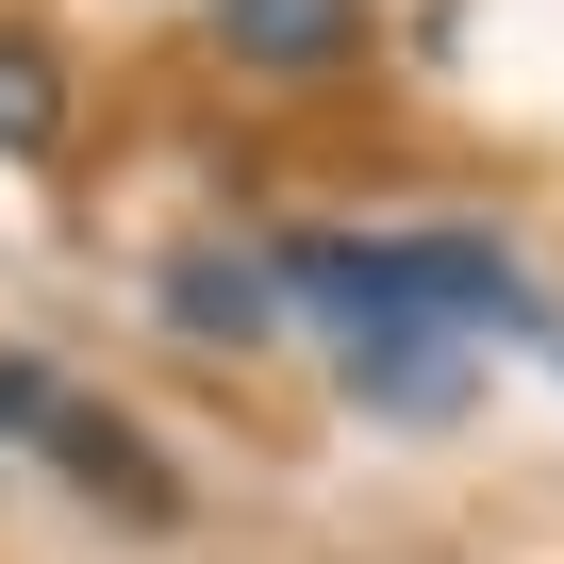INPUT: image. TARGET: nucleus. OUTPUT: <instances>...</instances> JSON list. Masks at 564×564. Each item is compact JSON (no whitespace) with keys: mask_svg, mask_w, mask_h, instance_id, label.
<instances>
[{"mask_svg":"<svg viewBox=\"0 0 564 564\" xmlns=\"http://www.w3.org/2000/svg\"><path fill=\"white\" fill-rule=\"evenodd\" d=\"M216 51L265 67V84H316V67L366 51V0H216Z\"/></svg>","mask_w":564,"mask_h":564,"instance_id":"f257e3e1","label":"nucleus"},{"mask_svg":"<svg viewBox=\"0 0 564 564\" xmlns=\"http://www.w3.org/2000/svg\"><path fill=\"white\" fill-rule=\"evenodd\" d=\"M349 399L432 432V415H465V349H448L432 316H382V333H349Z\"/></svg>","mask_w":564,"mask_h":564,"instance_id":"f03ea898","label":"nucleus"},{"mask_svg":"<svg viewBox=\"0 0 564 564\" xmlns=\"http://www.w3.org/2000/svg\"><path fill=\"white\" fill-rule=\"evenodd\" d=\"M34 448H51V465H67V481H84L100 514H133V531H166V514H183V498H166V465H150V448H133V432L100 415V399H67V415H51Z\"/></svg>","mask_w":564,"mask_h":564,"instance_id":"7ed1b4c3","label":"nucleus"},{"mask_svg":"<svg viewBox=\"0 0 564 564\" xmlns=\"http://www.w3.org/2000/svg\"><path fill=\"white\" fill-rule=\"evenodd\" d=\"M166 316H183L199 349H232V333H265V316H282V282H265L249 249H183V265H166Z\"/></svg>","mask_w":564,"mask_h":564,"instance_id":"20e7f679","label":"nucleus"},{"mask_svg":"<svg viewBox=\"0 0 564 564\" xmlns=\"http://www.w3.org/2000/svg\"><path fill=\"white\" fill-rule=\"evenodd\" d=\"M51 133H67V67L34 34H0V150H51Z\"/></svg>","mask_w":564,"mask_h":564,"instance_id":"39448f33","label":"nucleus"},{"mask_svg":"<svg viewBox=\"0 0 564 564\" xmlns=\"http://www.w3.org/2000/svg\"><path fill=\"white\" fill-rule=\"evenodd\" d=\"M51 415H67V382H51L34 349H0V432H51Z\"/></svg>","mask_w":564,"mask_h":564,"instance_id":"423d86ee","label":"nucleus"}]
</instances>
